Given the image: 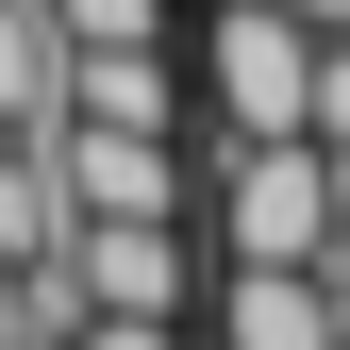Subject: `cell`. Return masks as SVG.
Here are the masks:
<instances>
[{
  "label": "cell",
  "instance_id": "cell-9",
  "mask_svg": "<svg viewBox=\"0 0 350 350\" xmlns=\"http://www.w3.org/2000/svg\"><path fill=\"white\" fill-rule=\"evenodd\" d=\"M67 334H83L67 267H17V250H0V350H67Z\"/></svg>",
  "mask_w": 350,
  "mask_h": 350
},
{
  "label": "cell",
  "instance_id": "cell-3",
  "mask_svg": "<svg viewBox=\"0 0 350 350\" xmlns=\"http://www.w3.org/2000/svg\"><path fill=\"white\" fill-rule=\"evenodd\" d=\"M67 300H83V317H200L184 200H167V217H83V234H67Z\"/></svg>",
  "mask_w": 350,
  "mask_h": 350
},
{
  "label": "cell",
  "instance_id": "cell-12",
  "mask_svg": "<svg viewBox=\"0 0 350 350\" xmlns=\"http://www.w3.org/2000/svg\"><path fill=\"white\" fill-rule=\"evenodd\" d=\"M317 300H334V350H350V234L317 250Z\"/></svg>",
  "mask_w": 350,
  "mask_h": 350
},
{
  "label": "cell",
  "instance_id": "cell-7",
  "mask_svg": "<svg viewBox=\"0 0 350 350\" xmlns=\"http://www.w3.org/2000/svg\"><path fill=\"white\" fill-rule=\"evenodd\" d=\"M67 234H83V200H67L51 134H0V250L17 267H67Z\"/></svg>",
  "mask_w": 350,
  "mask_h": 350
},
{
  "label": "cell",
  "instance_id": "cell-1",
  "mask_svg": "<svg viewBox=\"0 0 350 350\" xmlns=\"http://www.w3.org/2000/svg\"><path fill=\"white\" fill-rule=\"evenodd\" d=\"M217 250L234 267H317L334 250V150L317 134H217Z\"/></svg>",
  "mask_w": 350,
  "mask_h": 350
},
{
  "label": "cell",
  "instance_id": "cell-4",
  "mask_svg": "<svg viewBox=\"0 0 350 350\" xmlns=\"http://www.w3.org/2000/svg\"><path fill=\"white\" fill-rule=\"evenodd\" d=\"M51 167H67L83 217H167V200H184V134H117V117H67Z\"/></svg>",
  "mask_w": 350,
  "mask_h": 350
},
{
  "label": "cell",
  "instance_id": "cell-8",
  "mask_svg": "<svg viewBox=\"0 0 350 350\" xmlns=\"http://www.w3.org/2000/svg\"><path fill=\"white\" fill-rule=\"evenodd\" d=\"M67 117H117V134H184V67H167V33H150V51H83Z\"/></svg>",
  "mask_w": 350,
  "mask_h": 350
},
{
  "label": "cell",
  "instance_id": "cell-6",
  "mask_svg": "<svg viewBox=\"0 0 350 350\" xmlns=\"http://www.w3.org/2000/svg\"><path fill=\"white\" fill-rule=\"evenodd\" d=\"M217 350H334L317 267H217Z\"/></svg>",
  "mask_w": 350,
  "mask_h": 350
},
{
  "label": "cell",
  "instance_id": "cell-2",
  "mask_svg": "<svg viewBox=\"0 0 350 350\" xmlns=\"http://www.w3.org/2000/svg\"><path fill=\"white\" fill-rule=\"evenodd\" d=\"M184 83L217 100V134H300V117H317V17H300V0H217Z\"/></svg>",
  "mask_w": 350,
  "mask_h": 350
},
{
  "label": "cell",
  "instance_id": "cell-5",
  "mask_svg": "<svg viewBox=\"0 0 350 350\" xmlns=\"http://www.w3.org/2000/svg\"><path fill=\"white\" fill-rule=\"evenodd\" d=\"M67 83H83L67 17L51 0H0V134H67Z\"/></svg>",
  "mask_w": 350,
  "mask_h": 350
},
{
  "label": "cell",
  "instance_id": "cell-10",
  "mask_svg": "<svg viewBox=\"0 0 350 350\" xmlns=\"http://www.w3.org/2000/svg\"><path fill=\"white\" fill-rule=\"evenodd\" d=\"M51 17H67V51H150L167 0H51Z\"/></svg>",
  "mask_w": 350,
  "mask_h": 350
},
{
  "label": "cell",
  "instance_id": "cell-13",
  "mask_svg": "<svg viewBox=\"0 0 350 350\" xmlns=\"http://www.w3.org/2000/svg\"><path fill=\"white\" fill-rule=\"evenodd\" d=\"M300 17H317V33H350V0H300Z\"/></svg>",
  "mask_w": 350,
  "mask_h": 350
},
{
  "label": "cell",
  "instance_id": "cell-11",
  "mask_svg": "<svg viewBox=\"0 0 350 350\" xmlns=\"http://www.w3.org/2000/svg\"><path fill=\"white\" fill-rule=\"evenodd\" d=\"M67 350H184V317H83Z\"/></svg>",
  "mask_w": 350,
  "mask_h": 350
}]
</instances>
